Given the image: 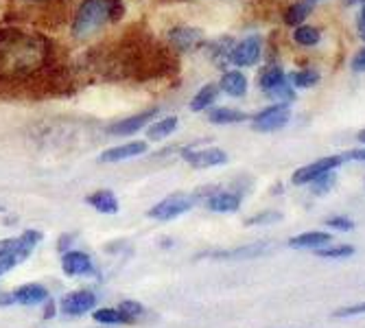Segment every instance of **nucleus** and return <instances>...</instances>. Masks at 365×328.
Listing matches in <instances>:
<instances>
[{"label": "nucleus", "instance_id": "f257e3e1", "mask_svg": "<svg viewBox=\"0 0 365 328\" xmlns=\"http://www.w3.org/2000/svg\"><path fill=\"white\" fill-rule=\"evenodd\" d=\"M110 20V0H81L71 22L73 38L88 40L101 31Z\"/></svg>", "mask_w": 365, "mask_h": 328}, {"label": "nucleus", "instance_id": "f03ea898", "mask_svg": "<svg viewBox=\"0 0 365 328\" xmlns=\"http://www.w3.org/2000/svg\"><path fill=\"white\" fill-rule=\"evenodd\" d=\"M258 88L262 90L264 96L274 98L276 103H291L295 98V88L291 86L289 77L278 63H267L258 73Z\"/></svg>", "mask_w": 365, "mask_h": 328}, {"label": "nucleus", "instance_id": "7ed1b4c3", "mask_svg": "<svg viewBox=\"0 0 365 328\" xmlns=\"http://www.w3.org/2000/svg\"><path fill=\"white\" fill-rule=\"evenodd\" d=\"M195 195L190 193H171L167 197H162L158 204H153L147 210V217L153 221H173L182 215H186L188 210H192L195 206Z\"/></svg>", "mask_w": 365, "mask_h": 328}, {"label": "nucleus", "instance_id": "20e7f679", "mask_svg": "<svg viewBox=\"0 0 365 328\" xmlns=\"http://www.w3.org/2000/svg\"><path fill=\"white\" fill-rule=\"evenodd\" d=\"M289 121H291L289 103H274L269 108H262L256 114H252V118H250L252 129L258 131V134H272V131L287 127Z\"/></svg>", "mask_w": 365, "mask_h": 328}, {"label": "nucleus", "instance_id": "39448f33", "mask_svg": "<svg viewBox=\"0 0 365 328\" xmlns=\"http://www.w3.org/2000/svg\"><path fill=\"white\" fill-rule=\"evenodd\" d=\"M243 195L232 188H219V186H206L202 190V202L206 204L208 210L221 212V215H232L239 212Z\"/></svg>", "mask_w": 365, "mask_h": 328}, {"label": "nucleus", "instance_id": "423d86ee", "mask_svg": "<svg viewBox=\"0 0 365 328\" xmlns=\"http://www.w3.org/2000/svg\"><path fill=\"white\" fill-rule=\"evenodd\" d=\"M341 164H344V155H326V158H319V160L307 164V167L297 169V171L291 175V182H293L295 186H309V184H313L317 178H322L324 173H330V171L339 169Z\"/></svg>", "mask_w": 365, "mask_h": 328}, {"label": "nucleus", "instance_id": "0eeeda50", "mask_svg": "<svg viewBox=\"0 0 365 328\" xmlns=\"http://www.w3.org/2000/svg\"><path fill=\"white\" fill-rule=\"evenodd\" d=\"M59 309L63 315H71V317H81V315H88L96 309V293L90 289V287H83V289H75V291H68L61 298L59 302Z\"/></svg>", "mask_w": 365, "mask_h": 328}, {"label": "nucleus", "instance_id": "6e6552de", "mask_svg": "<svg viewBox=\"0 0 365 328\" xmlns=\"http://www.w3.org/2000/svg\"><path fill=\"white\" fill-rule=\"evenodd\" d=\"M182 160L190 164L192 169H215V167H223L227 162V153L221 147H204V149L184 147Z\"/></svg>", "mask_w": 365, "mask_h": 328}, {"label": "nucleus", "instance_id": "1a4fd4ad", "mask_svg": "<svg viewBox=\"0 0 365 328\" xmlns=\"http://www.w3.org/2000/svg\"><path fill=\"white\" fill-rule=\"evenodd\" d=\"M158 112L160 110L151 108V110H145V112H138V114H131L127 118H120V121H116V123H112L108 127V134L110 136H118V138L134 136V134H138L140 129H147L155 121Z\"/></svg>", "mask_w": 365, "mask_h": 328}, {"label": "nucleus", "instance_id": "9d476101", "mask_svg": "<svg viewBox=\"0 0 365 328\" xmlns=\"http://www.w3.org/2000/svg\"><path fill=\"white\" fill-rule=\"evenodd\" d=\"M262 53V40L260 36H247L245 40L237 42L235 48L230 53V63L237 66V68H250V66H256Z\"/></svg>", "mask_w": 365, "mask_h": 328}, {"label": "nucleus", "instance_id": "9b49d317", "mask_svg": "<svg viewBox=\"0 0 365 328\" xmlns=\"http://www.w3.org/2000/svg\"><path fill=\"white\" fill-rule=\"evenodd\" d=\"M61 272L68 278H81L94 274V262L88 252L81 250H68L61 254Z\"/></svg>", "mask_w": 365, "mask_h": 328}, {"label": "nucleus", "instance_id": "f8f14e48", "mask_svg": "<svg viewBox=\"0 0 365 328\" xmlns=\"http://www.w3.org/2000/svg\"><path fill=\"white\" fill-rule=\"evenodd\" d=\"M147 151H149V145L145 140H131V143H123V145L106 149L101 155H98V162H101V164H118V162H125V160L140 158Z\"/></svg>", "mask_w": 365, "mask_h": 328}, {"label": "nucleus", "instance_id": "ddd939ff", "mask_svg": "<svg viewBox=\"0 0 365 328\" xmlns=\"http://www.w3.org/2000/svg\"><path fill=\"white\" fill-rule=\"evenodd\" d=\"M167 40L178 51H192L204 44V31L197 26H188V24H178V26L169 29Z\"/></svg>", "mask_w": 365, "mask_h": 328}, {"label": "nucleus", "instance_id": "4468645a", "mask_svg": "<svg viewBox=\"0 0 365 328\" xmlns=\"http://www.w3.org/2000/svg\"><path fill=\"white\" fill-rule=\"evenodd\" d=\"M51 298V293L40 282H24L14 289V300L22 307H42Z\"/></svg>", "mask_w": 365, "mask_h": 328}, {"label": "nucleus", "instance_id": "2eb2a0df", "mask_svg": "<svg viewBox=\"0 0 365 328\" xmlns=\"http://www.w3.org/2000/svg\"><path fill=\"white\" fill-rule=\"evenodd\" d=\"M86 204L94 208L98 215H116L120 210V202L114 190L110 188H98L86 197Z\"/></svg>", "mask_w": 365, "mask_h": 328}, {"label": "nucleus", "instance_id": "dca6fc26", "mask_svg": "<svg viewBox=\"0 0 365 328\" xmlns=\"http://www.w3.org/2000/svg\"><path fill=\"white\" fill-rule=\"evenodd\" d=\"M247 88H250V81L245 77V73H241L239 68L235 71H225L219 79V90L232 98H241L247 94Z\"/></svg>", "mask_w": 365, "mask_h": 328}, {"label": "nucleus", "instance_id": "f3484780", "mask_svg": "<svg viewBox=\"0 0 365 328\" xmlns=\"http://www.w3.org/2000/svg\"><path fill=\"white\" fill-rule=\"evenodd\" d=\"M330 243H333V235L324 232V230H309V232L289 239V247L293 250H319Z\"/></svg>", "mask_w": 365, "mask_h": 328}, {"label": "nucleus", "instance_id": "a211bd4d", "mask_svg": "<svg viewBox=\"0 0 365 328\" xmlns=\"http://www.w3.org/2000/svg\"><path fill=\"white\" fill-rule=\"evenodd\" d=\"M269 247V243H250L245 247H237V250H223V252H210L206 256L217 258V260H243V258H256L260 254H264V250Z\"/></svg>", "mask_w": 365, "mask_h": 328}, {"label": "nucleus", "instance_id": "6ab92c4d", "mask_svg": "<svg viewBox=\"0 0 365 328\" xmlns=\"http://www.w3.org/2000/svg\"><path fill=\"white\" fill-rule=\"evenodd\" d=\"M178 127H180V118H178V116H164V118L153 121L145 131H147V138H149V140L160 143V140H164V138L173 136L175 131H178Z\"/></svg>", "mask_w": 365, "mask_h": 328}, {"label": "nucleus", "instance_id": "aec40b11", "mask_svg": "<svg viewBox=\"0 0 365 328\" xmlns=\"http://www.w3.org/2000/svg\"><path fill=\"white\" fill-rule=\"evenodd\" d=\"M219 86L217 83H206V86H202L199 88L195 94H192V98H190V110L192 112H206V110H210L215 103H217V98H219Z\"/></svg>", "mask_w": 365, "mask_h": 328}, {"label": "nucleus", "instance_id": "412c9836", "mask_svg": "<svg viewBox=\"0 0 365 328\" xmlns=\"http://www.w3.org/2000/svg\"><path fill=\"white\" fill-rule=\"evenodd\" d=\"M250 118H252L250 114H245L237 108H210V112H208V121L215 125H239Z\"/></svg>", "mask_w": 365, "mask_h": 328}, {"label": "nucleus", "instance_id": "4be33fe9", "mask_svg": "<svg viewBox=\"0 0 365 328\" xmlns=\"http://www.w3.org/2000/svg\"><path fill=\"white\" fill-rule=\"evenodd\" d=\"M42 241H44V232H42V230L29 227V230H24V232H20L18 235V258H20V262L26 260L31 256V252L36 250Z\"/></svg>", "mask_w": 365, "mask_h": 328}, {"label": "nucleus", "instance_id": "5701e85b", "mask_svg": "<svg viewBox=\"0 0 365 328\" xmlns=\"http://www.w3.org/2000/svg\"><path fill=\"white\" fill-rule=\"evenodd\" d=\"M92 319L98 326H123V324H131V319H127L118 307H101V309H94L92 311Z\"/></svg>", "mask_w": 365, "mask_h": 328}, {"label": "nucleus", "instance_id": "b1692460", "mask_svg": "<svg viewBox=\"0 0 365 328\" xmlns=\"http://www.w3.org/2000/svg\"><path fill=\"white\" fill-rule=\"evenodd\" d=\"M293 40H295V44L311 48V46H317L322 42V33L315 26L300 24V26H295V31H293Z\"/></svg>", "mask_w": 365, "mask_h": 328}, {"label": "nucleus", "instance_id": "393cba45", "mask_svg": "<svg viewBox=\"0 0 365 328\" xmlns=\"http://www.w3.org/2000/svg\"><path fill=\"white\" fill-rule=\"evenodd\" d=\"M313 11V3H309V0H304V3H295L287 9L284 14V24L287 26H297V24H304V20L311 16Z\"/></svg>", "mask_w": 365, "mask_h": 328}, {"label": "nucleus", "instance_id": "a878e982", "mask_svg": "<svg viewBox=\"0 0 365 328\" xmlns=\"http://www.w3.org/2000/svg\"><path fill=\"white\" fill-rule=\"evenodd\" d=\"M291 86L297 88V90H307V88H313L319 83V73L313 71V68H300V71H295L291 75H287Z\"/></svg>", "mask_w": 365, "mask_h": 328}, {"label": "nucleus", "instance_id": "bb28decb", "mask_svg": "<svg viewBox=\"0 0 365 328\" xmlns=\"http://www.w3.org/2000/svg\"><path fill=\"white\" fill-rule=\"evenodd\" d=\"M315 254L319 258H333V260H337V258H350L354 254V247L352 245H324V247L315 250Z\"/></svg>", "mask_w": 365, "mask_h": 328}, {"label": "nucleus", "instance_id": "cd10ccee", "mask_svg": "<svg viewBox=\"0 0 365 328\" xmlns=\"http://www.w3.org/2000/svg\"><path fill=\"white\" fill-rule=\"evenodd\" d=\"M118 309L127 319H131V324H136V319L145 313V307L138 300H123L118 302Z\"/></svg>", "mask_w": 365, "mask_h": 328}, {"label": "nucleus", "instance_id": "c85d7f7f", "mask_svg": "<svg viewBox=\"0 0 365 328\" xmlns=\"http://www.w3.org/2000/svg\"><path fill=\"white\" fill-rule=\"evenodd\" d=\"M278 221H282V212L264 210V212H258V215L245 219V225H269V223H278Z\"/></svg>", "mask_w": 365, "mask_h": 328}, {"label": "nucleus", "instance_id": "c756f323", "mask_svg": "<svg viewBox=\"0 0 365 328\" xmlns=\"http://www.w3.org/2000/svg\"><path fill=\"white\" fill-rule=\"evenodd\" d=\"M311 186V193L313 195H324V193H328L330 188L335 186V171H330V173H324L322 178H317L313 184H309Z\"/></svg>", "mask_w": 365, "mask_h": 328}, {"label": "nucleus", "instance_id": "7c9ffc66", "mask_svg": "<svg viewBox=\"0 0 365 328\" xmlns=\"http://www.w3.org/2000/svg\"><path fill=\"white\" fill-rule=\"evenodd\" d=\"M324 223L333 230H339V232H350V230L354 227V221L346 215H333V217H328Z\"/></svg>", "mask_w": 365, "mask_h": 328}, {"label": "nucleus", "instance_id": "2f4dec72", "mask_svg": "<svg viewBox=\"0 0 365 328\" xmlns=\"http://www.w3.org/2000/svg\"><path fill=\"white\" fill-rule=\"evenodd\" d=\"M333 315H335V317H354V315H365V302L341 307V309H337Z\"/></svg>", "mask_w": 365, "mask_h": 328}, {"label": "nucleus", "instance_id": "473e14b6", "mask_svg": "<svg viewBox=\"0 0 365 328\" xmlns=\"http://www.w3.org/2000/svg\"><path fill=\"white\" fill-rule=\"evenodd\" d=\"M16 265H20V260H18L16 256H5V258H0V276L9 274Z\"/></svg>", "mask_w": 365, "mask_h": 328}, {"label": "nucleus", "instance_id": "72a5a7b5", "mask_svg": "<svg viewBox=\"0 0 365 328\" xmlns=\"http://www.w3.org/2000/svg\"><path fill=\"white\" fill-rule=\"evenodd\" d=\"M350 66H352V71H354V73H365V48H361V51L352 57Z\"/></svg>", "mask_w": 365, "mask_h": 328}, {"label": "nucleus", "instance_id": "f704fd0d", "mask_svg": "<svg viewBox=\"0 0 365 328\" xmlns=\"http://www.w3.org/2000/svg\"><path fill=\"white\" fill-rule=\"evenodd\" d=\"M73 241H75V237H71V235H61L59 237V241H57V250L63 254V252H68V250H73Z\"/></svg>", "mask_w": 365, "mask_h": 328}, {"label": "nucleus", "instance_id": "c9c22d12", "mask_svg": "<svg viewBox=\"0 0 365 328\" xmlns=\"http://www.w3.org/2000/svg\"><path fill=\"white\" fill-rule=\"evenodd\" d=\"M344 160H354V162H365V147L352 149L344 155Z\"/></svg>", "mask_w": 365, "mask_h": 328}, {"label": "nucleus", "instance_id": "e433bc0d", "mask_svg": "<svg viewBox=\"0 0 365 328\" xmlns=\"http://www.w3.org/2000/svg\"><path fill=\"white\" fill-rule=\"evenodd\" d=\"M16 300H14V291H0V307L7 309V307H14Z\"/></svg>", "mask_w": 365, "mask_h": 328}, {"label": "nucleus", "instance_id": "4c0bfd02", "mask_svg": "<svg viewBox=\"0 0 365 328\" xmlns=\"http://www.w3.org/2000/svg\"><path fill=\"white\" fill-rule=\"evenodd\" d=\"M42 307H44V319H51V317H55V313H57L55 300H51V298H48V300H46Z\"/></svg>", "mask_w": 365, "mask_h": 328}, {"label": "nucleus", "instance_id": "58836bf2", "mask_svg": "<svg viewBox=\"0 0 365 328\" xmlns=\"http://www.w3.org/2000/svg\"><path fill=\"white\" fill-rule=\"evenodd\" d=\"M359 31H361V38L365 40V5H363L361 18H359Z\"/></svg>", "mask_w": 365, "mask_h": 328}, {"label": "nucleus", "instance_id": "ea45409f", "mask_svg": "<svg viewBox=\"0 0 365 328\" xmlns=\"http://www.w3.org/2000/svg\"><path fill=\"white\" fill-rule=\"evenodd\" d=\"M356 140L365 147V129H361V131H359V134H356Z\"/></svg>", "mask_w": 365, "mask_h": 328}, {"label": "nucleus", "instance_id": "a19ab883", "mask_svg": "<svg viewBox=\"0 0 365 328\" xmlns=\"http://www.w3.org/2000/svg\"><path fill=\"white\" fill-rule=\"evenodd\" d=\"M26 3H46V0H26Z\"/></svg>", "mask_w": 365, "mask_h": 328}, {"label": "nucleus", "instance_id": "79ce46f5", "mask_svg": "<svg viewBox=\"0 0 365 328\" xmlns=\"http://www.w3.org/2000/svg\"><path fill=\"white\" fill-rule=\"evenodd\" d=\"M344 3H350V5H354V3H359V0H344Z\"/></svg>", "mask_w": 365, "mask_h": 328}, {"label": "nucleus", "instance_id": "37998d69", "mask_svg": "<svg viewBox=\"0 0 365 328\" xmlns=\"http://www.w3.org/2000/svg\"><path fill=\"white\" fill-rule=\"evenodd\" d=\"M96 328H114V326H96Z\"/></svg>", "mask_w": 365, "mask_h": 328}, {"label": "nucleus", "instance_id": "c03bdc74", "mask_svg": "<svg viewBox=\"0 0 365 328\" xmlns=\"http://www.w3.org/2000/svg\"><path fill=\"white\" fill-rule=\"evenodd\" d=\"M309 3H319V0H309Z\"/></svg>", "mask_w": 365, "mask_h": 328}, {"label": "nucleus", "instance_id": "a18cd8bd", "mask_svg": "<svg viewBox=\"0 0 365 328\" xmlns=\"http://www.w3.org/2000/svg\"><path fill=\"white\" fill-rule=\"evenodd\" d=\"M361 3H363V5H365V0H361Z\"/></svg>", "mask_w": 365, "mask_h": 328}]
</instances>
